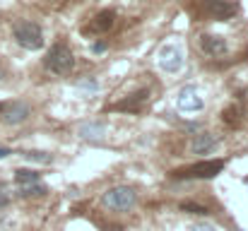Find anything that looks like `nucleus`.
Returning a JSON list of instances; mask_svg holds the SVG:
<instances>
[{
    "instance_id": "f257e3e1",
    "label": "nucleus",
    "mask_w": 248,
    "mask_h": 231,
    "mask_svg": "<svg viewBox=\"0 0 248 231\" xmlns=\"http://www.w3.org/2000/svg\"><path fill=\"white\" fill-rule=\"evenodd\" d=\"M101 205L113 210V212H128V210H133L138 205V193L130 185H116V188L104 193Z\"/></svg>"
},
{
    "instance_id": "f03ea898",
    "label": "nucleus",
    "mask_w": 248,
    "mask_h": 231,
    "mask_svg": "<svg viewBox=\"0 0 248 231\" xmlns=\"http://www.w3.org/2000/svg\"><path fill=\"white\" fill-rule=\"evenodd\" d=\"M44 65L56 75H70V70L75 68V56L65 44H53L44 58Z\"/></svg>"
},
{
    "instance_id": "7ed1b4c3",
    "label": "nucleus",
    "mask_w": 248,
    "mask_h": 231,
    "mask_svg": "<svg viewBox=\"0 0 248 231\" xmlns=\"http://www.w3.org/2000/svg\"><path fill=\"white\" fill-rule=\"evenodd\" d=\"M224 159H210V161H198L193 166H183L176 169L171 176L173 178H215L222 169H224Z\"/></svg>"
},
{
    "instance_id": "20e7f679",
    "label": "nucleus",
    "mask_w": 248,
    "mask_h": 231,
    "mask_svg": "<svg viewBox=\"0 0 248 231\" xmlns=\"http://www.w3.org/2000/svg\"><path fill=\"white\" fill-rule=\"evenodd\" d=\"M12 31H15V39L22 48L36 51L44 46V34H41V27L36 22H17Z\"/></svg>"
},
{
    "instance_id": "39448f33",
    "label": "nucleus",
    "mask_w": 248,
    "mask_h": 231,
    "mask_svg": "<svg viewBox=\"0 0 248 231\" xmlns=\"http://www.w3.org/2000/svg\"><path fill=\"white\" fill-rule=\"evenodd\" d=\"M198 46H200V51L205 53V56H210V58H219V56H224L227 53V39L224 36H215V34H202L200 39H198Z\"/></svg>"
},
{
    "instance_id": "423d86ee",
    "label": "nucleus",
    "mask_w": 248,
    "mask_h": 231,
    "mask_svg": "<svg viewBox=\"0 0 248 231\" xmlns=\"http://www.w3.org/2000/svg\"><path fill=\"white\" fill-rule=\"evenodd\" d=\"M202 96L195 92V87H183L181 92H178V99H176V106H178V111H186V113H190V111H200L202 108Z\"/></svg>"
},
{
    "instance_id": "0eeeda50",
    "label": "nucleus",
    "mask_w": 248,
    "mask_h": 231,
    "mask_svg": "<svg viewBox=\"0 0 248 231\" xmlns=\"http://www.w3.org/2000/svg\"><path fill=\"white\" fill-rule=\"evenodd\" d=\"M2 121L5 123H10V125H17V123H24L29 116H31V108H29V104H24V101H12L10 106H2Z\"/></svg>"
},
{
    "instance_id": "6e6552de",
    "label": "nucleus",
    "mask_w": 248,
    "mask_h": 231,
    "mask_svg": "<svg viewBox=\"0 0 248 231\" xmlns=\"http://www.w3.org/2000/svg\"><path fill=\"white\" fill-rule=\"evenodd\" d=\"M113 24H116V15L111 10H104V12H99L89 22V27H84V31H89V34H106Z\"/></svg>"
},
{
    "instance_id": "1a4fd4ad",
    "label": "nucleus",
    "mask_w": 248,
    "mask_h": 231,
    "mask_svg": "<svg viewBox=\"0 0 248 231\" xmlns=\"http://www.w3.org/2000/svg\"><path fill=\"white\" fill-rule=\"evenodd\" d=\"M159 65L164 68L166 73H176L181 65H183V56L176 46H164L162 53H159Z\"/></svg>"
},
{
    "instance_id": "9d476101",
    "label": "nucleus",
    "mask_w": 248,
    "mask_h": 231,
    "mask_svg": "<svg viewBox=\"0 0 248 231\" xmlns=\"http://www.w3.org/2000/svg\"><path fill=\"white\" fill-rule=\"evenodd\" d=\"M207 12L217 19H224L236 12V2L234 0H207Z\"/></svg>"
},
{
    "instance_id": "9b49d317",
    "label": "nucleus",
    "mask_w": 248,
    "mask_h": 231,
    "mask_svg": "<svg viewBox=\"0 0 248 231\" xmlns=\"http://www.w3.org/2000/svg\"><path fill=\"white\" fill-rule=\"evenodd\" d=\"M215 145H217V138H215L212 133H200V135L193 138V142H190V152L193 154H207Z\"/></svg>"
},
{
    "instance_id": "f8f14e48",
    "label": "nucleus",
    "mask_w": 248,
    "mask_h": 231,
    "mask_svg": "<svg viewBox=\"0 0 248 231\" xmlns=\"http://www.w3.org/2000/svg\"><path fill=\"white\" fill-rule=\"evenodd\" d=\"M147 89H142V92H138V94H133L130 99H125V101H121V104H116L113 108H118V111H140L142 108V104L147 101Z\"/></svg>"
},
{
    "instance_id": "ddd939ff",
    "label": "nucleus",
    "mask_w": 248,
    "mask_h": 231,
    "mask_svg": "<svg viewBox=\"0 0 248 231\" xmlns=\"http://www.w3.org/2000/svg\"><path fill=\"white\" fill-rule=\"evenodd\" d=\"M104 133H106V125H101V123H84L80 128V135L84 140H99V138H104Z\"/></svg>"
},
{
    "instance_id": "4468645a",
    "label": "nucleus",
    "mask_w": 248,
    "mask_h": 231,
    "mask_svg": "<svg viewBox=\"0 0 248 231\" xmlns=\"http://www.w3.org/2000/svg\"><path fill=\"white\" fill-rule=\"evenodd\" d=\"M41 178H39V173L36 171H29V169H19V171H15V183L22 188V185H31V183H39Z\"/></svg>"
},
{
    "instance_id": "2eb2a0df",
    "label": "nucleus",
    "mask_w": 248,
    "mask_h": 231,
    "mask_svg": "<svg viewBox=\"0 0 248 231\" xmlns=\"http://www.w3.org/2000/svg\"><path fill=\"white\" fill-rule=\"evenodd\" d=\"M19 193L27 195V198H29V195H44V193H46V185L39 181V183H31V185H22Z\"/></svg>"
},
{
    "instance_id": "dca6fc26",
    "label": "nucleus",
    "mask_w": 248,
    "mask_h": 231,
    "mask_svg": "<svg viewBox=\"0 0 248 231\" xmlns=\"http://www.w3.org/2000/svg\"><path fill=\"white\" fill-rule=\"evenodd\" d=\"M181 210H183V212H193V215H207V207L195 205V202H183V205H181Z\"/></svg>"
},
{
    "instance_id": "f3484780",
    "label": "nucleus",
    "mask_w": 248,
    "mask_h": 231,
    "mask_svg": "<svg viewBox=\"0 0 248 231\" xmlns=\"http://www.w3.org/2000/svg\"><path fill=\"white\" fill-rule=\"evenodd\" d=\"M24 156H27L29 161L34 159V161H41V164H48V161H51V156L46 152H24Z\"/></svg>"
},
{
    "instance_id": "a211bd4d",
    "label": "nucleus",
    "mask_w": 248,
    "mask_h": 231,
    "mask_svg": "<svg viewBox=\"0 0 248 231\" xmlns=\"http://www.w3.org/2000/svg\"><path fill=\"white\" fill-rule=\"evenodd\" d=\"M193 231H217V229H215L212 224H195V227H193Z\"/></svg>"
},
{
    "instance_id": "6ab92c4d",
    "label": "nucleus",
    "mask_w": 248,
    "mask_h": 231,
    "mask_svg": "<svg viewBox=\"0 0 248 231\" xmlns=\"http://www.w3.org/2000/svg\"><path fill=\"white\" fill-rule=\"evenodd\" d=\"M7 154H12V152H10V150H7V147H0V159H5V156H7Z\"/></svg>"
},
{
    "instance_id": "aec40b11",
    "label": "nucleus",
    "mask_w": 248,
    "mask_h": 231,
    "mask_svg": "<svg viewBox=\"0 0 248 231\" xmlns=\"http://www.w3.org/2000/svg\"><path fill=\"white\" fill-rule=\"evenodd\" d=\"M5 202H7V195H5V193H2V190H0V207H2V205H5Z\"/></svg>"
},
{
    "instance_id": "412c9836",
    "label": "nucleus",
    "mask_w": 248,
    "mask_h": 231,
    "mask_svg": "<svg viewBox=\"0 0 248 231\" xmlns=\"http://www.w3.org/2000/svg\"><path fill=\"white\" fill-rule=\"evenodd\" d=\"M0 113H2V104H0Z\"/></svg>"
},
{
    "instance_id": "4be33fe9",
    "label": "nucleus",
    "mask_w": 248,
    "mask_h": 231,
    "mask_svg": "<svg viewBox=\"0 0 248 231\" xmlns=\"http://www.w3.org/2000/svg\"><path fill=\"white\" fill-rule=\"evenodd\" d=\"M0 77H2V70H0Z\"/></svg>"
}]
</instances>
